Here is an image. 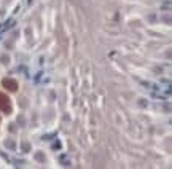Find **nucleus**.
<instances>
[{
  "label": "nucleus",
  "mask_w": 172,
  "mask_h": 169,
  "mask_svg": "<svg viewBox=\"0 0 172 169\" xmlns=\"http://www.w3.org/2000/svg\"><path fill=\"white\" fill-rule=\"evenodd\" d=\"M0 110H3L5 113L11 112V101L8 99L6 94H0Z\"/></svg>",
  "instance_id": "nucleus-1"
},
{
  "label": "nucleus",
  "mask_w": 172,
  "mask_h": 169,
  "mask_svg": "<svg viewBox=\"0 0 172 169\" xmlns=\"http://www.w3.org/2000/svg\"><path fill=\"white\" fill-rule=\"evenodd\" d=\"M2 84H3V88H6L8 91H11V93L18 91V83H16V80H11V78H3Z\"/></svg>",
  "instance_id": "nucleus-2"
}]
</instances>
